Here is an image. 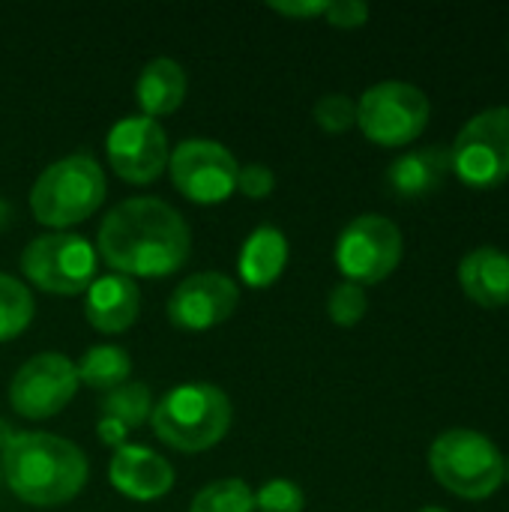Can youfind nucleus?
Returning <instances> with one entry per match:
<instances>
[{"label": "nucleus", "mask_w": 509, "mask_h": 512, "mask_svg": "<svg viewBox=\"0 0 509 512\" xmlns=\"http://www.w3.org/2000/svg\"><path fill=\"white\" fill-rule=\"evenodd\" d=\"M96 252L120 276L162 279L189 261L192 231L168 201L138 195L120 201L102 219Z\"/></svg>", "instance_id": "obj_1"}, {"label": "nucleus", "mask_w": 509, "mask_h": 512, "mask_svg": "<svg viewBox=\"0 0 509 512\" xmlns=\"http://www.w3.org/2000/svg\"><path fill=\"white\" fill-rule=\"evenodd\" d=\"M0 471L9 492L39 510L69 504L90 477L84 450L48 432H18L6 438Z\"/></svg>", "instance_id": "obj_2"}, {"label": "nucleus", "mask_w": 509, "mask_h": 512, "mask_svg": "<svg viewBox=\"0 0 509 512\" xmlns=\"http://www.w3.org/2000/svg\"><path fill=\"white\" fill-rule=\"evenodd\" d=\"M231 399L207 381H189L165 393L150 414L153 435L177 453L213 450L231 429Z\"/></svg>", "instance_id": "obj_3"}, {"label": "nucleus", "mask_w": 509, "mask_h": 512, "mask_svg": "<svg viewBox=\"0 0 509 512\" xmlns=\"http://www.w3.org/2000/svg\"><path fill=\"white\" fill-rule=\"evenodd\" d=\"M105 171L87 153H72L51 162L30 189V213L51 231H66L87 222L105 201Z\"/></svg>", "instance_id": "obj_4"}, {"label": "nucleus", "mask_w": 509, "mask_h": 512, "mask_svg": "<svg viewBox=\"0 0 509 512\" xmlns=\"http://www.w3.org/2000/svg\"><path fill=\"white\" fill-rule=\"evenodd\" d=\"M432 477L465 501H486L504 486V453L477 429H447L429 450Z\"/></svg>", "instance_id": "obj_5"}, {"label": "nucleus", "mask_w": 509, "mask_h": 512, "mask_svg": "<svg viewBox=\"0 0 509 512\" xmlns=\"http://www.w3.org/2000/svg\"><path fill=\"white\" fill-rule=\"evenodd\" d=\"M21 273L45 294H84L96 279V246L69 231L39 234L21 252Z\"/></svg>", "instance_id": "obj_6"}, {"label": "nucleus", "mask_w": 509, "mask_h": 512, "mask_svg": "<svg viewBox=\"0 0 509 512\" xmlns=\"http://www.w3.org/2000/svg\"><path fill=\"white\" fill-rule=\"evenodd\" d=\"M432 117L429 96L408 81H378L357 102V126L378 147L417 141Z\"/></svg>", "instance_id": "obj_7"}, {"label": "nucleus", "mask_w": 509, "mask_h": 512, "mask_svg": "<svg viewBox=\"0 0 509 512\" xmlns=\"http://www.w3.org/2000/svg\"><path fill=\"white\" fill-rule=\"evenodd\" d=\"M450 153V171L471 189H492L509 177V108L495 105L471 117Z\"/></svg>", "instance_id": "obj_8"}, {"label": "nucleus", "mask_w": 509, "mask_h": 512, "mask_svg": "<svg viewBox=\"0 0 509 512\" xmlns=\"http://www.w3.org/2000/svg\"><path fill=\"white\" fill-rule=\"evenodd\" d=\"M402 231L393 219L381 213H363L345 225L336 240V267L345 282L354 285H378L402 264Z\"/></svg>", "instance_id": "obj_9"}, {"label": "nucleus", "mask_w": 509, "mask_h": 512, "mask_svg": "<svg viewBox=\"0 0 509 512\" xmlns=\"http://www.w3.org/2000/svg\"><path fill=\"white\" fill-rule=\"evenodd\" d=\"M174 189L195 204H222L237 192L240 162L213 138H186L168 159Z\"/></svg>", "instance_id": "obj_10"}, {"label": "nucleus", "mask_w": 509, "mask_h": 512, "mask_svg": "<svg viewBox=\"0 0 509 512\" xmlns=\"http://www.w3.org/2000/svg\"><path fill=\"white\" fill-rule=\"evenodd\" d=\"M75 363L60 351L33 354L9 381V405L18 417L51 420L57 417L78 393Z\"/></svg>", "instance_id": "obj_11"}, {"label": "nucleus", "mask_w": 509, "mask_h": 512, "mask_svg": "<svg viewBox=\"0 0 509 512\" xmlns=\"http://www.w3.org/2000/svg\"><path fill=\"white\" fill-rule=\"evenodd\" d=\"M105 156L120 180L132 186H147L168 171L171 144L159 120L132 114L111 126L105 138Z\"/></svg>", "instance_id": "obj_12"}, {"label": "nucleus", "mask_w": 509, "mask_h": 512, "mask_svg": "<svg viewBox=\"0 0 509 512\" xmlns=\"http://www.w3.org/2000/svg\"><path fill=\"white\" fill-rule=\"evenodd\" d=\"M240 303V285L216 270L195 273L183 279L168 297V321L177 330L204 333L225 324Z\"/></svg>", "instance_id": "obj_13"}, {"label": "nucleus", "mask_w": 509, "mask_h": 512, "mask_svg": "<svg viewBox=\"0 0 509 512\" xmlns=\"http://www.w3.org/2000/svg\"><path fill=\"white\" fill-rule=\"evenodd\" d=\"M111 486L129 501H159L174 486V468L165 456L141 444H123L108 465Z\"/></svg>", "instance_id": "obj_14"}, {"label": "nucleus", "mask_w": 509, "mask_h": 512, "mask_svg": "<svg viewBox=\"0 0 509 512\" xmlns=\"http://www.w3.org/2000/svg\"><path fill=\"white\" fill-rule=\"evenodd\" d=\"M141 312V288L135 279L120 273L96 276L84 291V315L87 324L105 336L126 333Z\"/></svg>", "instance_id": "obj_15"}, {"label": "nucleus", "mask_w": 509, "mask_h": 512, "mask_svg": "<svg viewBox=\"0 0 509 512\" xmlns=\"http://www.w3.org/2000/svg\"><path fill=\"white\" fill-rule=\"evenodd\" d=\"M459 285L468 300L483 309H501L509 303V255L495 246L468 252L459 264Z\"/></svg>", "instance_id": "obj_16"}, {"label": "nucleus", "mask_w": 509, "mask_h": 512, "mask_svg": "<svg viewBox=\"0 0 509 512\" xmlns=\"http://www.w3.org/2000/svg\"><path fill=\"white\" fill-rule=\"evenodd\" d=\"M186 90H189V78H186V69L171 60V57H156L150 60L138 81H135V99H138V108L144 117H168L174 114L183 99H186Z\"/></svg>", "instance_id": "obj_17"}, {"label": "nucleus", "mask_w": 509, "mask_h": 512, "mask_svg": "<svg viewBox=\"0 0 509 512\" xmlns=\"http://www.w3.org/2000/svg\"><path fill=\"white\" fill-rule=\"evenodd\" d=\"M288 264V237L273 228V225H261L255 228L237 258V273L243 279L246 288H270Z\"/></svg>", "instance_id": "obj_18"}, {"label": "nucleus", "mask_w": 509, "mask_h": 512, "mask_svg": "<svg viewBox=\"0 0 509 512\" xmlns=\"http://www.w3.org/2000/svg\"><path fill=\"white\" fill-rule=\"evenodd\" d=\"M450 174V153L444 147H423L402 153L390 171L387 183L399 198H423L432 195Z\"/></svg>", "instance_id": "obj_19"}, {"label": "nucleus", "mask_w": 509, "mask_h": 512, "mask_svg": "<svg viewBox=\"0 0 509 512\" xmlns=\"http://www.w3.org/2000/svg\"><path fill=\"white\" fill-rule=\"evenodd\" d=\"M75 372H78V384L108 393L129 381L132 357L120 345H93L81 354V360L75 363Z\"/></svg>", "instance_id": "obj_20"}, {"label": "nucleus", "mask_w": 509, "mask_h": 512, "mask_svg": "<svg viewBox=\"0 0 509 512\" xmlns=\"http://www.w3.org/2000/svg\"><path fill=\"white\" fill-rule=\"evenodd\" d=\"M153 405L156 402H153V393H150L147 384L126 381V384L105 393V399L99 405V411H102L99 417H111V420L123 423L132 432V429H138V426H144L150 420Z\"/></svg>", "instance_id": "obj_21"}, {"label": "nucleus", "mask_w": 509, "mask_h": 512, "mask_svg": "<svg viewBox=\"0 0 509 512\" xmlns=\"http://www.w3.org/2000/svg\"><path fill=\"white\" fill-rule=\"evenodd\" d=\"M33 309L36 306L30 288L15 276L0 273V342L18 339L30 327Z\"/></svg>", "instance_id": "obj_22"}, {"label": "nucleus", "mask_w": 509, "mask_h": 512, "mask_svg": "<svg viewBox=\"0 0 509 512\" xmlns=\"http://www.w3.org/2000/svg\"><path fill=\"white\" fill-rule=\"evenodd\" d=\"M189 512H255V492L237 477L216 480L192 498Z\"/></svg>", "instance_id": "obj_23"}, {"label": "nucleus", "mask_w": 509, "mask_h": 512, "mask_svg": "<svg viewBox=\"0 0 509 512\" xmlns=\"http://www.w3.org/2000/svg\"><path fill=\"white\" fill-rule=\"evenodd\" d=\"M369 312V297L363 285L339 282L327 297V315L336 327H357Z\"/></svg>", "instance_id": "obj_24"}, {"label": "nucleus", "mask_w": 509, "mask_h": 512, "mask_svg": "<svg viewBox=\"0 0 509 512\" xmlns=\"http://www.w3.org/2000/svg\"><path fill=\"white\" fill-rule=\"evenodd\" d=\"M315 123L330 132V135H342L351 126H357V102L345 93H327L315 102L312 108Z\"/></svg>", "instance_id": "obj_25"}, {"label": "nucleus", "mask_w": 509, "mask_h": 512, "mask_svg": "<svg viewBox=\"0 0 509 512\" xmlns=\"http://www.w3.org/2000/svg\"><path fill=\"white\" fill-rule=\"evenodd\" d=\"M306 495L294 480L276 477L255 492V512H303Z\"/></svg>", "instance_id": "obj_26"}, {"label": "nucleus", "mask_w": 509, "mask_h": 512, "mask_svg": "<svg viewBox=\"0 0 509 512\" xmlns=\"http://www.w3.org/2000/svg\"><path fill=\"white\" fill-rule=\"evenodd\" d=\"M273 189H276V174H273V168H267L264 162L240 165L237 192H243V195L252 198V201H261V198H270Z\"/></svg>", "instance_id": "obj_27"}, {"label": "nucleus", "mask_w": 509, "mask_h": 512, "mask_svg": "<svg viewBox=\"0 0 509 512\" xmlns=\"http://www.w3.org/2000/svg\"><path fill=\"white\" fill-rule=\"evenodd\" d=\"M324 18L339 30H357L369 21V6L360 0H336V3H327Z\"/></svg>", "instance_id": "obj_28"}, {"label": "nucleus", "mask_w": 509, "mask_h": 512, "mask_svg": "<svg viewBox=\"0 0 509 512\" xmlns=\"http://www.w3.org/2000/svg\"><path fill=\"white\" fill-rule=\"evenodd\" d=\"M273 12L285 15V18H294V21H309V18H321L327 12V0H276L270 3Z\"/></svg>", "instance_id": "obj_29"}, {"label": "nucleus", "mask_w": 509, "mask_h": 512, "mask_svg": "<svg viewBox=\"0 0 509 512\" xmlns=\"http://www.w3.org/2000/svg\"><path fill=\"white\" fill-rule=\"evenodd\" d=\"M96 438H99L105 447L120 450V447L126 444V438H129V429H126L123 423L111 420V417H99V423H96Z\"/></svg>", "instance_id": "obj_30"}, {"label": "nucleus", "mask_w": 509, "mask_h": 512, "mask_svg": "<svg viewBox=\"0 0 509 512\" xmlns=\"http://www.w3.org/2000/svg\"><path fill=\"white\" fill-rule=\"evenodd\" d=\"M504 483H509V456H504Z\"/></svg>", "instance_id": "obj_31"}, {"label": "nucleus", "mask_w": 509, "mask_h": 512, "mask_svg": "<svg viewBox=\"0 0 509 512\" xmlns=\"http://www.w3.org/2000/svg\"><path fill=\"white\" fill-rule=\"evenodd\" d=\"M420 512H447V510H444V507H423Z\"/></svg>", "instance_id": "obj_32"}, {"label": "nucleus", "mask_w": 509, "mask_h": 512, "mask_svg": "<svg viewBox=\"0 0 509 512\" xmlns=\"http://www.w3.org/2000/svg\"><path fill=\"white\" fill-rule=\"evenodd\" d=\"M0 483H3V471H0Z\"/></svg>", "instance_id": "obj_33"}]
</instances>
